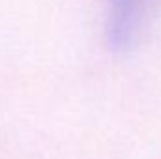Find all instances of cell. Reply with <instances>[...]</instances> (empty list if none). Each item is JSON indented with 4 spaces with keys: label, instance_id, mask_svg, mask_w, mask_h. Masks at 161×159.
Here are the masks:
<instances>
[{
    "label": "cell",
    "instance_id": "1",
    "mask_svg": "<svg viewBox=\"0 0 161 159\" xmlns=\"http://www.w3.org/2000/svg\"><path fill=\"white\" fill-rule=\"evenodd\" d=\"M156 4L158 0H109L107 36L113 49H127L135 41Z\"/></svg>",
    "mask_w": 161,
    "mask_h": 159
}]
</instances>
